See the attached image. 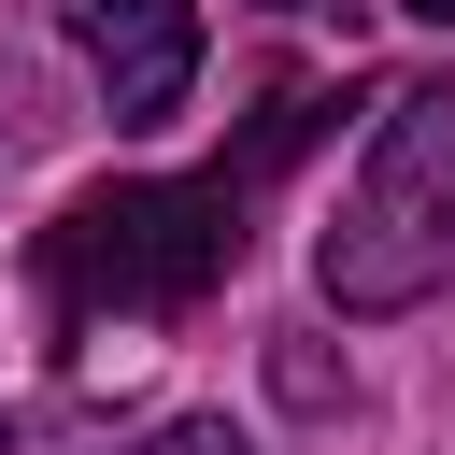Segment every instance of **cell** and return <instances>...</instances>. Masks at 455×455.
Here are the masks:
<instances>
[{"label":"cell","instance_id":"6da1fadb","mask_svg":"<svg viewBox=\"0 0 455 455\" xmlns=\"http://www.w3.org/2000/svg\"><path fill=\"white\" fill-rule=\"evenodd\" d=\"M327 114H341L327 85H270V114L242 128V156L171 171V185H100V199H71V213L43 228V313H57V341L85 355L100 327H171V313H199V299L242 270L256 199L313 156Z\"/></svg>","mask_w":455,"mask_h":455},{"label":"cell","instance_id":"3957f363","mask_svg":"<svg viewBox=\"0 0 455 455\" xmlns=\"http://www.w3.org/2000/svg\"><path fill=\"white\" fill-rule=\"evenodd\" d=\"M71 43L114 100V128H171L199 85V0H71Z\"/></svg>","mask_w":455,"mask_h":455},{"label":"cell","instance_id":"52a82bcc","mask_svg":"<svg viewBox=\"0 0 455 455\" xmlns=\"http://www.w3.org/2000/svg\"><path fill=\"white\" fill-rule=\"evenodd\" d=\"M270 14H313V0H270Z\"/></svg>","mask_w":455,"mask_h":455},{"label":"cell","instance_id":"7a4b0ae2","mask_svg":"<svg viewBox=\"0 0 455 455\" xmlns=\"http://www.w3.org/2000/svg\"><path fill=\"white\" fill-rule=\"evenodd\" d=\"M441 284H455V85L412 71V85H384V128L341 185V228L313 242V299L384 327Z\"/></svg>","mask_w":455,"mask_h":455},{"label":"cell","instance_id":"8992f818","mask_svg":"<svg viewBox=\"0 0 455 455\" xmlns=\"http://www.w3.org/2000/svg\"><path fill=\"white\" fill-rule=\"evenodd\" d=\"M412 14H427V28H455V0H412Z\"/></svg>","mask_w":455,"mask_h":455},{"label":"cell","instance_id":"5b68a950","mask_svg":"<svg viewBox=\"0 0 455 455\" xmlns=\"http://www.w3.org/2000/svg\"><path fill=\"white\" fill-rule=\"evenodd\" d=\"M128 455H256V441H242L228 412H171V427H156V441H128Z\"/></svg>","mask_w":455,"mask_h":455},{"label":"cell","instance_id":"277c9868","mask_svg":"<svg viewBox=\"0 0 455 455\" xmlns=\"http://www.w3.org/2000/svg\"><path fill=\"white\" fill-rule=\"evenodd\" d=\"M270 384H284V412H327V398H341L327 341H270Z\"/></svg>","mask_w":455,"mask_h":455},{"label":"cell","instance_id":"ba28073f","mask_svg":"<svg viewBox=\"0 0 455 455\" xmlns=\"http://www.w3.org/2000/svg\"><path fill=\"white\" fill-rule=\"evenodd\" d=\"M0 455H14V427H0Z\"/></svg>","mask_w":455,"mask_h":455}]
</instances>
